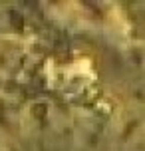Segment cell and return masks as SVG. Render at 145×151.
<instances>
[{"mask_svg": "<svg viewBox=\"0 0 145 151\" xmlns=\"http://www.w3.org/2000/svg\"><path fill=\"white\" fill-rule=\"evenodd\" d=\"M10 18H12L14 28H20V26H22V18H20V14H18L16 10H12V12H10Z\"/></svg>", "mask_w": 145, "mask_h": 151, "instance_id": "cell-1", "label": "cell"}]
</instances>
